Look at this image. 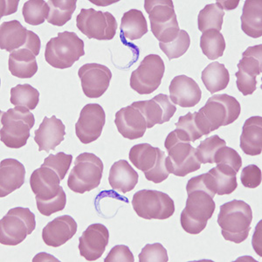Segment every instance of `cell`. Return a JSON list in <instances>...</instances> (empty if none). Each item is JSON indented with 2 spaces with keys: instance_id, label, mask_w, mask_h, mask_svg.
Instances as JSON below:
<instances>
[{
  "instance_id": "cell-5",
  "label": "cell",
  "mask_w": 262,
  "mask_h": 262,
  "mask_svg": "<svg viewBox=\"0 0 262 262\" xmlns=\"http://www.w3.org/2000/svg\"><path fill=\"white\" fill-rule=\"evenodd\" d=\"M144 8L149 14L153 35L159 43H170L180 32L171 0H145Z\"/></svg>"
},
{
  "instance_id": "cell-4",
  "label": "cell",
  "mask_w": 262,
  "mask_h": 262,
  "mask_svg": "<svg viewBox=\"0 0 262 262\" xmlns=\"http://www.w3.org/2000/svg\"><path fill=\"white\" fill-rule=\"evenodd\" d=\"M84 54V41L73 32L58 33L46 46V60L54 69H69Z\"/></svg>"
},
{
  "instance_id": "cell-14",
  "label": "cell",
  "mask_w": 262,
  "mask_h": 262,
  "mask_svg": "<svg viewBox=\"0 0 262 262\" xmlns=\"http://www.w3.org/2000/svg\"><path fill=\"white\" fill-rule=\"evenodd\" d=\"M238 69L235 76L238 91L245 96L252 95L257 90L256 78L262 71L261 44L250 47L245 51Z\"/></svg>"
},
{
  "instance_id": "cell-12",
  "label": "cell",
  "mask_w": 262,
  "mask_h": 262,
  "mask_svg": "<svg viewBox=\"0 0 262 262\" xmlns=\"http://www.w3.org/2000/svg\"><path fill=\"white\" fill-rule=\"evenodd\" d=\"M78 29L89 39L111 40L116 36L117 21L111 12L81 9L76 18Z\"/></svg>"
},
{
  "instance_id": "cell-41",
  "label": "cell",
  "mask_w": 262,
  "mask_h": 262,
  "mask_svg": "<svg viewBox=\"0 0 262 262\" xmlns=\"http://www.w3.org/2000/svg\"><path fill=\"white\" fill-rule=\"evenodd\" d=\"M73 156L68 155L64 152H59L55 155L50 154L48 158H45V161L41 166L48 167L59 175L61 180L64 179L69 168L71 166Z\"/></svg>"
},
{
  "instance_id": "cell-31",
  "label": "cell",
  "mask_w": 262,
  "mask_h": 262,
  "mask_svg": "<svg viewBox=\"0 0 262 262\" xmlns=\"http://www.w3.org/2000/svg\"><path fill=\"white\" fill-rule=\"evenodd\" d=\"M120 30L122 35L130 40L139 39L148 33L146 18L143 12L131 9L125 12L122 18Z\"/></svg>"
},
{
  "instance_id": "cell-16",
  "label": "cell",
  "mask_w": 262,
  "mask_h": 262,
  "mask_svg": "<svg viewBox=\"0 0 262 262\" xmlns=\"http://www.w3.org/2000/svg\"><path fill=\"white\" fill-rule=\"evenodd\" d=\"M81 88L89 98H99L103 96L111 84L112 73L106 66L98 63H88L79 69Z\"/></svg>"
},
{
  "instance_id": "cell-37",
  "label": "cell",
  "mask_w": 262,
  "mask_h": 262,
  "mask_svg": "<svg viewBox=\"0 0 262 262\" xmlns=\"http://www.w3.org/2000/svg\"><path fill=\"white\" fill-rule=\"evenodd\" d=\"M179 140L184 142H196L203 137L200 128L196 125L194 113L188 112L185 116L179 117L176 122V129L173 130Z\"/></svg>"
},
{
  "instance_id": "cell-13",
  "label": "cell",
  "mask_w": 262,
  "mask_h": 262,
  "mask_svg": "<svg viewBox=\"0 0 262 262\" xmlns=\"http://www.w3.org/2000/svg\"><path fill=\"white\" fill-rule=\"evenodd\" d=\"M164 72L165 65L161 57L158 54L147 55L131 74V89L139 95L155 92L161 85Z\"/></svg>"
},
{
  "instance_id": "cell-28",
  "label": "cell",
  "mask_w": 262,
  "mask_h": 262,
  "mask_svg": "<svg viewBox=\"0 0 262 262\" xmlns=\"http://www.w3.org/2000/svg\"><path fill=\"white\" fill-rule=\"evenodd\" d=\"M8 68L13 76L29 79L38 71V63L33 52L26 48H20L10 54Z\"/></svg>"
},
{
  "instance_id": "cell-17",
  "label": "cell",
  "mask_w": 262,
  "mask_h": 262,
  "mask_svg": "<svg viewBox=\"0 0 262 262\" xmlns=\"http://www.w3.org/2000/svg\"><path fill=\"white\" fill-rule=\"evenodd\" d=\"M131 106L140 111L146 120L148 128H151L156 124H164L169 122L177 111L175 104L164 94H159L148 101H135Z\"/></svg>"
},
{
  "instance_id": "cell-45",
  "label": "cell",
  "mask_w": 262,
  "mask_h": 262,
  "mask_svg": "<svg viewBox=\"0 0 262 262\" xmlns=\"http://www.w3.org/2000/svg\"><path fill=\"white\" fill-rule=\"evenodd\" d=\"M138 257L140 262H167L169 260L167 250L160 243L147 244Z\"/></svg>"
},
{
  "instance_id": "cell-47",
  "label": "cell",
  "mask_w": 262,
  "mask_h": 262,
  "mask_svg": "<svg viewBox=\"0 0 262 262\" xmlns=\"http://www.w3.org/2000/svg\"><path fill=\"white\" fill-rule=\"evenodd\" d=\"M105 262H134L133 253L127 246L117 245L111 249L105 258Z\"/></svg>"
},
{
  "instance_id": "cell-24",
  "label": "cell",
  "mask_w": 262,
  "mask_h": 262,
  "mask_svg": "<svg viewBox=\"0 0 262 262\" xmlns=\"http://www.w3.org/2000/svg\"><path fill=\"white\" fill-rule=\"evenodd\" d=\"M26 169L20 162L6 158L0 164V196L4 198L24 185Z\"/></svg>"
},
{
  "instance_id": "cell-33",
  "label": "cell",
  "mask_w": 262,
  "mask_h": 262,
  "mask_svg": "<svg viewBox=\"0 0 262 262\" xmlns=\"http://www.w3.org/2000/svg\"><path fill=\"white\" fill-rule=\"evenodd\" d=\"M76 0H49L48 23L55 27H63L72 18L76 9Z\"/></svg>"
},
{
  "instance_id": "cell-34",
  "label": "cell",
  "mask_w": 262,
  "mask_h": 262,
  "mask_svg": "<svg viewBox=\"0 0 262 262\" xmlns=\"http://www.w3.org/2000/svg\"><path fill=\"white\" fill-rule=\"evenodd\" d=\"M225 12L217 3L210 4L200 11L198 16V27L202 33L206 31L216 30L221 32L223 25Z\"/></svg>"
},
{
  "instance_id": "cell-43",
  "label": "cell",
  "mask_w": 262,
  "mask_h": 262,
  "mask_svg": "<svg viewBox=\"0 0 262 262\" xmlns=\"http://www.w3.org/2000/svg\"><path fill=\"white\" fill-rule=\"evenodd\" d=\"M216 164H226L238 172L242 166V158L235 149L230 147H221L214 156Z\"/></svg>"
},
{
  "instance_id": "cell-25",
  "label": "cell",
  "mask_w": 262,
  "mask_h": 262,
  "mask_svg": "<svg viewBox=\"0 0 262 262\" xmlns=\"http://www.w3.org/2000/svg\"><path fill=\"white\" fill-rule=\"evenodd\" d=\"M138 178V173L130 166L128 161L119 160L111 166L108 182L112 189L125 194L136 187Z\"/></svg>"
},
{
  "instance_id": "cell-44",
  "label": "cell",
  "mask_w": 262,
  "mask_h": 262,
  "mask_svg": "<svg viewBox=\"0 0 262 262\" xmlns=\"http://www.w3.org/2000/svg\"><path fill=\"white\" fill-rule=\"evenodd\" d=\"M196 190L206 191L212 199L214 198L215 195H217L215 191L213 179L210 173H204L200 176L193 177L188 181L186 185L187 194Z\"/></svg>"
},
{
  "instance_id": "cell-1",
  "label": "cell",
  "mask_w": 262,
  "mask_h": 262,
  "mask_svg": "<svg viewBox=\"0 0 262 262\" xmlns=\"http://www.w3.org/2000/svg\"><path fill=\"white\" fill-rule=\"evenodd\" d=\"M242 112L241 104L234 97L227 95H215L206 105L194 112L196 125L203 136L209 135L222 126L232 124Z\"/></svg>"
},
{
  "instance_id": "cell-29",
  "label": "cell",
  "mask_w": 262,
  "mask_h": 262,
  "mask_svg": "<svg viewBox=\"0 0 262 262\" xmlns=\"http://www.w3.org/2000/svg\"><path fill=\"white\" fill-rule=\"evenodd\" d=\"M242 29L247 36L257 39L262 36V1L247 0L242 11Z\"/></svg>"
},
{
  "instance_id": "cell-38",
  "label": "cell",
  "mask_w": 262,
  "mask_h": 262,
  "mask_svg": "<svg viewBox=\"0 0 262 262\" xmlns=\"http://www.w3.org/2000/svg\"><path fill=\"white\" fill-rule=\"evenodd\" d=\"M48 12L49 6L45 0H29L22 9L26 23L31 26L43 24L48 18Z\"/></svg>"
},
{
  "instance_id": "cell-39",
  "label": "cell",
  "mask_w": 262,
  "mask_h": 262,
  "mask_svg": "<svg viewBox=\"0 0 262 262\" xmlns=\"http://www.w3.org/2000/svg\"><path fill=\"white\" fill-rule=\"evenodd\" d=\"M226 141L214 135L206 138L196 148V156L200 164H214V156L217 149L226 146Z\"/></svg>"
},
{
  "instance_id": "cell-30",
  "label": "cell",
  "mask_w": 262,
  "mask_h": 262,
  "mask_svg": "<svg viewBox=\"0 0 262 262\" xmlns=\"http://www.w3.org/2000/svg\"><path fill=\"white\" fill-rule=\"evenodd\" d=\"M201 79L206 90L215 94L227 89L230 81L229 72L224 64L214 61L203 70Z\"/></svg>"
},
{
  "instance_id": "cell-42",
  "label": "cell",
  "mask_w": 262,
  "mask_h": 262,
  "mask_svg": "<svg viewBox=\"0 0 262 262\" xmlns=\"http://www.w3.org/2000/svg\"><path fill=\"white\" fill-rule=\"evenodd\" d=\"M37 208L42 215L51 216L54 213L60 212L65 208L67 205V195L64 190L61 189L59 194L54 199L48 200H36Z\"/></svg>"
},
{
  "instance_id": "cell-2",
  "label": "cell",
  "mask_w": 262,
  "mask_h": 262,
  "mask_svg": "<svg viewBox=\"0 0 262 262\" xmlns=\"http://www.w3.org/2000/svg\"><path fill=\"white\" fill-rule=\"evenodd\" d=\"M253 211L243 200H232L221 206L217 224L226 241L239 244L249 235Z\"/></svg>"
},
{
  "instance_id": "cell-7",
  "label": "cell",
  "mask_w": 262,
  "mask_h": 262,
  "mask_svg": "<svg viewBox=\"0 0 262 262\" xmlns=\"http://www.w3.org/2000/svg\"><path fill=\"white\" fill-rule=\"evenodd\" d=\"M103 163L97 156L84 152L75 159V166L69 173L68 186L76 193L83 194L101 184Z\"/></svg>"
},
{
  "instance_id": "cell-11",
  "label": "cell",
  "mask_w": 262,
  "mask_h": 262,
  "mask_svg": "<svg viewBox=\"0 0 262 262\" xmlns=\"http://www.w3.org/2000/svg\"><path fill=\"white\" fill-rule=\"evenodd\" d=\"M132 206L144 220L164 221L175 212V204L168 194L155 190H141L134 194Z\"/></svg>"
},
{
  "instance_id": "cell-32",
  "label": "cell",
  "mask_w": 262,
  "mask_h": 262,
  "mask_svg": "<svg viewBox=\"0 0 262 262\" xmlns=\"http://www.w3.org/2000/svg\"><path fill=\"white\" fill-rule=\"evenodd\" d=\"M212 176L215 191L217 195H229L238 187L237 172L232 167L226 164H217V166L209 170Z\"/></svg>"
},
{
  "instance_id": "cell-21",
  "label": "cell",
  "mask_w": 262,
  "mask_h": 262,
  "mask_svg": "<svg viewBox=\"0 0 262 262\" xmlns=\"http://www.w3.org/2000/svg\"><path fill=\"white\" fill-rule=\"evenodd\" d=\"M77 227L76 221L70 215L57 217L43 228V242L49 247H60L75 235Z\"/></svg>"
},
{
  "instance_id": "cell-15",
  "label": "cell",
  "mask_w": 262,
  "mask_h": 262,
  "mask_svg": "<svg viewBox=\"0 0 262 262\" xmlns=\"http://www.w3.org/2000/svg\"><path fill=\"white\" fill-rule=\"evenodd\" d=\"M106 122V114L103 107L97 103L84 106L75 124V134L84 144H89L101 137Z\"/></svg>"
},
{
  "instance_id": "cell-20",
  "label": "cell",
  "mask_w": 262,
  "mask_h": 262,
  "mask_svg": "<svg viewBox=\"0 0 262 262\" xmlns=\"http://www.w3.org/2000/svg\"><path fill=\"white\" fill-rule=\"evenodd\" d=\"M115 124L120 134L129 140L143 137L147 128L145 118L140 111L131 105L116 112Z\"/></svg>"
},
{
  "instance_id": "cell-8",
  "label": "cell",
  "mask_w": 262,
  "mask_h": 262,
  "mask_svg": "<svg viewBox=\"0 0 262 262\" xmlns=\"http://www.w3.org/2000/svg\"><path fill=\"white\" fill-rule=\"evenodd\" d=\"M168 151L165 158V165L170 174L175 176L185 177L190 173L200 170V162L196 156V149L190 142H184L171 131L164 142Z\"/></svg>"
},
{
  "instance_id": "cell-35",
  "label": "cell",
  "mask_w": 262,
  "mask_h": 262,
  "mask_svg": "<svg viewBox=\"0 0 262 262\" xmlns=\"http://www.w3.org/2000/svg\"><path fill=\"white\" fill-rule=\"evenodd\" d=\"M200 48L203 54L209 60H217L223 56L226 49V40L221 32L216 30L206 31L200 38Z\"/></svg>"
},
{
  "instance_id": "cell-10",
  "label": "cell",
  "mask_w": 262,
  "mask_h": 262,
  "mask_svg": "<svg viewBox=\"0 0 262 262\" xmlns=\"http://www.w3.org/2000/svg\"><path fill=\"white\" fill-rule=\"evenodd\" d=\"M35 215L29 208L11 209L0 221V243L17 246L35 230Z\"/></svg>"
},
{
  "instance_id": "cell-18",
  "label": "cell",
  "mask_w": 262,
  "mask_h": 262,
  "mask_svg": "<svg viewBox=\"0 0 262 262\" xmlns=\"http://www.w3.org/2000/svg\"><path fill=\"white\" fill-rule=\"evenodd\" d=\"M110 242V232L102 224H92L79 238V250L88 261L100 259Z\"/></svg>"
},
{
  "instance_id": "cell-23",
  "label": "cell",
  "mask_w": 262,
  "mask_h": 262,
  "mask_svg": "<svg viewBox=\"0 0 262 262\" xmlns=\"http://www.w3.org/2000/svg\"><path fill=\"white\" fill-rule=\"evenodd\" d=\"M59 175L48 167L41 166L31 175L30 185L36 200H48L56 196L62 187Z\"/></svg>"
},
{
  "instance_id": "cell-46",
  "label": "cell",
  "mask_w": 262,
  "mask_h": 262,
  "mask_svg": "<svg viewBox=\"0 0 262 262\" xmlns=\"http://www.w3.org/2000/svg\"><path fill=\"white\" fill-rule=\"evenodd\" d=\"M241 180L245 187L257 188L261 184V170L255 164L246 166L242 170Z\"/></svg>"
},
{
  "instance_id": "cell-9",
  "label": "cell",
  "mask_w": 262,
  "mask_h": 262,
  "mask_svg": "<svg viewBox=\"0 0 262 262\" xmlns=\"http://www.w3.org/2000/svg\"><path fill=\"white\" fill-rule=\"evenodd\" d=\"M128 158L134 166L144 173L149 181L159 184L170 175L165 165V153L149 143H140L132 147Z\"/></svg>"
},
{
  "instance_id": "cell-26",
  "label": "cell",
  "mask_w": 262,
  "mask_h": 262,
  "mask_svg": "<svg viewBox=\"0 0 262 262\" xmlns=\"http://www.w3.org/2000/svg\"><path fill=\"white\" fill-rule=\"evenodd\" d=\"M241 149L246 155L257 156L261 154V116H252L245 122L241 136Z\"/></svg>"
},
{
  "instance_id": "cell-6",
  "label": "cell",
  "mask_w": 262,
  "mask_h": 262,
  "mask_svg": "<svg viewBox=\"0 0 262 262\" xmlns=\"http://www.w3.org/2000/svg\"><path fill=\"white\" fill-rule=\"evenodd\" d=\"M216 204L207 192L200 190L188 193L186 206L180 216L183 229L190 234H199L214 213Z\"/></svg>"
},
{
  "instance_id": "cell-36",
  "label": "cell",
  "mask_w": 262,
  "mask_h": 262,
  "mask_svg": "<svg viewBox=\"0 0 262 262\" xmlns=\"http://www.w3.org/2000/svg\"><path fill=\"white\" fill-rule=\"evenodd\" d=\"M11 103L15 107L35 110L39 104V92L30 84H19L11 90Z\"/></svg>"
},
{
  "instance_id": "cell-27",
  "label": "cell",
  "mask_w": 262,
  "mask_h": 262,
  "mask_svg": "<svg viewBox=\"0 0 262 262\" xmlns=\"http://www.w3.org/2000/svg\"><path fill=\"white\" fill-rule=\"evenodd\" d=\"M28 32L19 21L4 22L0 27V48L12 53L24 48L28 39Z\"/></svg>"
},
{
  "instance_id": "cell-22",
  "label": "cell",
  "mask_w": 262,
  "mask_h": 262,
  "mask_svg": "<svg viewBox=\"0 0 262 262\" xmlns=\"http://www.w3.org/2000/svg\"><path fill=\"white\" fill-rule=\"evenodd\" d=\"M34 134V141L39 145V151L49 152L56 149L65 139L66 127L61 120L55 116L45 117Z\"/></svg>"
},
{
  "instance_id": "cell-40",
  "label": "cell",
  "mask_w": 262,
  "mask_h": 262,
  "mask_svg": "<svg viewBox=\"0 0 262 262\" xmlns=\"http://www.w3.org/2000/svg\"><path fill=\"white\" fill-rule=\"evenodd\" d=\"M191 45V38L185 30H180L176 39L170 43H159V47L169 60L178 59L187 52Z\"/></svg>"
},
{
  "instance_id": "cell-19",
  "label": "cell",
  "mask_w": 262,
  "mask_h": 262,
  "mask_svg": "<svg viewBox=\"0 0 262 262\" xmlns=\"http://www.w3.org/2000/svg\"><path fill=\"white\" fill-rule=\"evenodd\" d=\"M170 98L173 104L182 107L196 106L202 97V91L199 84L187 75H178L170 82Z\"/></svg>"
},
{
  "instance_id": "cell-3",
  "label": "cell",
  "mask_w": 262,
  "mask_h": 262,
  "mask_svg": "<svg viewBox=\"0 0 262 262\" xmlns=\"http://www.w3.org/2000/svg\"><path fill=\"white\" fill-rule=\"evenodd\" d=\"M34 123V116L27 107H15L3 112L0 130L1 142L11 149L24 147L30 137V130Z\"/></svg>"
}]
</instances>
